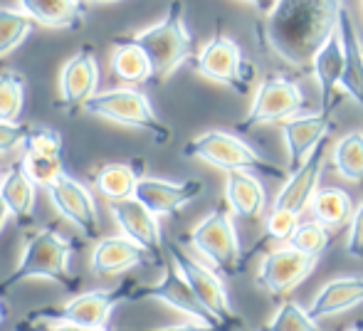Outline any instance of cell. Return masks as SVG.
<instances>
[{
	"label": "cell",
	"mask_w": 363,
	"mask_h": 331,
	"mask_svg": "<svg viewBox=\"0 0 363 331\" xmlns=\"http://www.w3.org/2000/svg\"><path fill=\"white\" fill-rule=\"evenodd\" d=\"M344 8V0H277L264 15L262 40L289 67L306 69L336 35Z\"/></svg>",
	"instance_id": "1"
},
{
	"label": "cell",
	"mask_w": 363,
	"mask_h": 331,
	"mask_svg": "<svg viewBox=\"0 0 363 331\" xmlns=\"http://www.w3.org/2000/svg\"><path fill=\"white\" fill-rule=\"evenodd\" d=\"M74 252V242L65 237L55 225L35 228L25 235V247L20 262L8 277L0 279V297H8L18 284L28 279H50L60 284L65 292H72L79 279L69 269V254Z\"/></svg>",
	"instance_id": "2"
},
{
	"label": "cell",
	"mask_w": 363,
	"mask_h": 331,
	"mask_svg": "<svg viewBox=\"0 0 363 331\" xmlns=\"http://www.w3.org/2000/svg\"><path fill=\"white\" fill-rule=\"evenodd\" d=\"M136 45L148 55L153 64V79H168L193 55V38L186 28L183 0H171L168 10L156 25L131 35Z\"/></svg>",
	"instance_id": "3"
},
{
	"label": "cell",
	"mask_w": 363,
	"mask_h": 331,
	"mask_svg": "<svg viewBox=\"0 0 363 331\" xmlns=\"http://www.w3.org/2000/svg\"><path fill=\"white\" fill-rule=\"evenodd\" d=\"M139 282L126 279L119 287L94 289L82 292L65 304H45V307L30 309L28 322H50V324H77L86 329H109V317L119 304L134 302V292Z\"/></svg>",
	"instance_id": "4"
},
{
	"label": "cell",
	"mask_w": 363,
	"mask_h": 331,
	"mask_svg": "<svg viewBox=\"0 0 363 331\" xmlns=\"http://www.w3.org/2000/svg\"><path fill=\"white\" fill-rule=\"evenodd\" d=\"M183 156L188 159H198L203 164H211L225 173L233 171H250V173H262V176L284 178L289 176L284 168L274 166L269 159H264L259 151H255L250 144H245L240 136L228 134V131L211 129L203 131L201 136L191 139L183 149Z\"/></svg>",
	"instance_id": "5"
},
{
	"label": "cell",
	"mask_w": 363,
	"mask_h": 331,
	"mask_svg": "<svg viewBox=\"0 0 363 331\" xmlns=\"http://www.w3.org/2000/svg\"><path fill=\"white\" fill-rule=\"evenodd\" d=\"M84 111L91 116H99V119L114 121V124L146 131L153 139V144L158 146H166L173 136V131L153 111L148 96L144 91L134 89V86H116V89L99 91L84 106Z\"/></svg>",
	"instance_id": "6"
},
{
	"label": "cell",
	"mask_w": 363,
	"mask_h": 331,
	"mask_svg": "<svg viewBox=\"0 0 363 331\" xmlns=\"http://www.w3.org/2000/svg\"><path fill=\"white\" fill-rule=\"evenodd\" d=\"M166 254L178 267V272L183 274V279L191 284V289L201 299L203 307L228 331H242V319L235 312L233 302L228 297V289H225L223 279L218 277V272H213L211 267L193 259L178 242H166Z\"/></svg>",
	"instance_id": "7"
},
{
	"label": "cell",
	"mask_w": 363,
	"mask_h": 331,
	"mask_svg": "<svg viewBox=\"0 0 363 331\" xmlns=\"http://www.w3.org/2000/svg\"><path fill=\"white\" fill-rule=\"evenodd\" d=\"M188 242L223 274H238L242 267V247L228 206H218L188 232Z\"/></svg>",
	"instance_id": "8"
},
{
	"label": "cell",
	"mask_w": 363,
	"mask_h": 331,
	"mask_svg": "<svg viewBox=\"0 0 363 331\" xmlns=\"http://www.w3.org/2000/svg\"><path fill=\"white\" fill-rule=\"evenodd\" d=\"M193 69L216 84L233 89L235 94H247L255 82V67L242 57L238 43L223 33H216L201 52L193 57Z\"/></svg>",
	"instance_id": "9"
},
{
	"label": "cell",
	"mask_w": 363,
	"mask_h": 331,
	"mask_svg": "<svg viewBox=\"0 0 363 331\" xmlns=\"http://www.w3.org/2000/svg\"><path fill=\"white\" fill-rule=\"evenodd\" d=\"M306 106V94L299 89V84L282 74H269L259 84L247 114L240 121V131H255L264 124H284L301 114Z\"/></svg>",
	"instance_id": "10"
},
{
	"label": "cell",
	"mask_w": 363,
	"mask_h": 331,
	"mask_svg": "<svg viewBox=\"0 0 363 331\" xmlns=\"http://www.w3.org/2000/svg\"><path fill=\"white\" fill-rule=\"evenodd\" d=\"M48 196L52 201L55 211L67 223H72L77 230L82 232V237H86V240L99 237L101 232L99 211H96L94 196H91L84 183H79L77 178L62 173L57 181L48 186Z\"/></svg>",
	"instance_id": "11"
},
{
	"label": "cell",
	"mask_w": 363,
	"mask_h": 331,
	"mask_svg": "<svg viewBox=\"0 0 363 331\" xmlns=\"http://www.w3.org/2000/svg\"><path fill=\"white\" fill-rule=\"evenodd\" d=\"M144 299H156V302L168 304L176 312L186 314L191 322H201V324H216L223 327L211 312L201 304V299L196 297V292L191 289V284L183 279V274L178 272L176 264L168 259L163 264V277L156 284H139L134 292V302H144Z\"/></svg>",
	"instance_id": "12"
},
{
	"label": "cell",
	"mask_w": 363,
	"mask_h": 331,
	"mask_svg": "<svg viewBox=\"0 0 363 331\" xmlns=\"http://www.w3.org/2000/svg\"><path fill=\"white\" fill-rule=\"evenodd\" d=\"M316 267V257L299 252L291 245L277 247L259 262L257 284L272 297H287Z\"/></svg>",
	"instance_id": "13"
},
{
	"label": "cell",
	"mask_w": 363,
	"mask_h": 331,
	"mask_svg": "<svg viewBox=\"0 0 363 331\" xmlns=\"http://www.w3.org/2000/svg\"><path fill=\"white\" fill-rule=\"evenodd\" d=\"M99 64L91 45H84L74 57L65 62L60 72V104L69 116L84 111V106L94 99L99 91Z\"/></svg>",
	"instance_id": "14"
},
{
	"label": "cell",
	"mask_w": 363,
	"mask_h": 331,
	"mask_svg": "<svg viewBox=\"0 0 363 331\" xmlns=\"http://www.w3.org/2000/svg\"><path fill=\"white\" fill-rule=\"evenodd\" d=\"M109 213L114 218V223L119 225L121 235H126L129 240H134L136 245L156 257L158 267L168 262L166 257V242L161 235V225H158V218L151 211L139 203L136 198H126V201H114L109 203Z\"/></svg>",
	"instance_id": "15"
},
{
	"label": "cell",
	"mask_w": 363,
	"mask_h": 331,
	"mask_svg": "<svg viewBox=\"0 0 363 331\" xmlns=\"http://www.w3.org/2000/svg\"><path fill=\"white\" fill-rule=\"evenodd\" d=\"M206 193V183L201 178H186V181H163V178H141L136 186L134 198L144 203L153 215H176L186 206Z\"/></svg>",
	"instance_id": "16"
},
{
	"label": "cell",
	"mask_w": 363,
	"mask_h": 331,
	"mask_svg": "<svg viewBox=\"0 0 363 331\" xmlns=\"http://www.w3.org/2000/svg\"><path fill=\"white\" fill-rule=\"evenodd\" d=\"M334 121L331 116L314 111V114H299L282 124L284 146H287V173H294L304 166V161L314 154L319 146L326 144Z\"/></svg>",
	"instance_id": "17"
},
{
	"label": "cell",
	"mask_w": 363,
	"mask_h": 331,
	"mask_svg": "<svg viewBox=\"0 0 363 331\" xmlns=\"http://www.w3.org/2000/svg\"><path fill=\"white\" fill-rule=\"evenodd\" d=\"M324 164H326V144L319 146V149L304 161V166L296 168L294 173H289V176L284 178L282 188H279L277 198H274L272 211H284L299 218L301 213L311 206L316 191H319Z\"/></svg>",
	"instance_id": "18"
},
{
	"label": "cell",
	"mask_w": 363,
	"mask_h": 331,
	"mask_svg": "<svg viewBox=\"0 0 363 331\" xmlns=\"http://www.w3.org/2000/svg\"><path fill=\"white\" fill-rule=\"evenodd\" d=\"M148 264H158L156 257L126 235L101 237L91 252V272L96 277H116V274H124L134 267H148Z\"/></svg>",
	"instance_id": "19"
},
{
	"label": "cell",
	"mask_w": 363,
	"mask_h": 331,
	"mask_svg": "<svg viewBox=\"0 0 363 331\" xmlns=\"http://www.w3.org/2000/svg\"><path fill=\"white\" fill-rule=\"evenodd\" d=\"M344 45H341L339 33L316 52L314 62H311V72H314L316 82L321 89V114L331 116L334 106L341 96V79H344Z\"/></svg>",
	"instance_id": "20"
},
{
	"label": "cell",
	"mask_w": 363,
	"mask_h": 331,
	"mask_svg": "<svg viewBox=\"0 0 363 331\" xmlns=\"http://www.w3.org/2000/svg\"><path fill=\"white\" fill-rule=\"evenodd\" d=\"M225 206L242 220H257L267 208V191L250 171L225 173Z\"/></svg>",
	"instance_id": "21"
},
{
	"label": "cell",
	"mask_w": 363,
	"mask_h": 331,
	"mask_svg": "<svg viewBox=\"0 0 363 331\" xmlns=\"http://www.w3.org/2000/svg\"><path fill=\"white\" fill-rule=\"evenodd\" d=\"M336 33H339L341 45H344V60H346L341 89H344L363 111V40L359 35V28H356L354 15L349 13V8L341 10Z\"/></svg>",
	"instance_id": "22"
},
{
	"label": "cell",
	"mask_w": 363,
	"mask_h": 331,
	"mask_svg": "<svg viewBox=\"0 0 363 331\" xmlns=\"http://www.w3.org/2000/svg\"><path fill=\"white\" fill-rule=\"evenodd\" d=\"M359 304H363V274H349V277L329 279L316 292L309 314L319 322V319L349 312Z\"/></svg>",
	"instance_id": "23"
},
{
	"label": "cell",
	"mask_w": 363,
	"mask_h": 331,
	"mask_svg": "<svg viewBox=\"0 0 363 331\" xmlns=\"http://www.w3.org/2000/svg\"><path fill=\"white\" fill-rule=\"evenodd\" d=\"M141 178H144V161L141 159L126 161V164H104L91 171L94 188L109 203L134 198Z\"/></svg>",
	"instance_id": "24"
},
{
	"label": "cell",
	"mask_w": 363,
	"mask_h": 331,
	"mask_svg": "<svg viewBox=\"0 0 363 331\" xmlns=\"http://www.w3.org/2000/svg\"><path fill=\"white\" fill-rule=\"evenodd\" d=\"M35 183L30 181V176L25 173V166L13 164L8 168L3 178H0V201L8 206L10 215L20 223V225H28L33 220L35 213Z\"/></svg>",
	"instance_id": "25"
},
{
	"label": "cell",
	"mask_w": 363,
	"mask_h": 331,
	"mask_svg": "<svg viewBox=\"0 0 363 331\" xmlns=\"http://www.w3.org/2000/svg\"><path fill=\"white\" fill-rule=\"evenodd\" d=\"M20 10L43 28H79L84 5L79 0H18Z\"/></svg>",
	"instance_id": "26"
},
{
	"label": "cell",
	"mask_w": 363,
	"mask_h": 331,
	"mask_svg": "<svg viewBox=\"0 0 363 331\" xmlns=\"http://www.w3.org/2000/svg\"><path fill=\"white\" fill-rule=\"evenodd\" d=\"M111 74L121 84H144L153 79V64L134 40L124 38L116 40L114 55H111Z\"/></svg>",
	"instance_id": "27"
},
{
	"label": "cell",
	"mask_w": 363,
	"mask_h": 331,
	"mask_svg": "<svg viewBox=\"0 0 363 331\" xmlns=\"http://www.w3.org/2000/svg\"><path fill=\"white\" fill-rule=\"evenodd\" d=\"M309 208H311V213H314V220H319L321 225H326V228L349 225L351 218H354V211H356L349 193H346L344 188H336V186L319 188Z\"/></svg>",
	"instance_id": "28"
},
{
	"label": "cell",
	"mask_w": 363,
	"mask_h": 331,
	"mask_svg": "<svg viewBox=\"0 0 363 331\" xmlns=\"http://www.w3.org/2000/svg\"><path fill=\"white\" fill-rule=\"evenodd\" d=\"M334 171L349 183H363V131H349L331 151Z\"/></svg>",
	"instance_id": "29"
},
{
	"label": "cell",
	"mask_w": 363,
	"mask_h": 331,
	"mask_svg": "<svg viewBox=\"0 0 363 331\" xmlns=\"http://www.w3.org/2000/svg\"><path fill=\"white\" fill-rule=\"evenodd\" d=\"M35 20L25 15L23 10L0 8V60L20 47L33 33Z\"/></svg>",
	"instance_id": "30"
},
{
	"label": "cell",
	"mask_w": 363,
	"mask_h": 331,
	"mask_svg": "<svg viewBox=\"0 0 363 331\" xmlns=\"http://www.w3.org/2000/svg\"><path fill=\"white\" fill-rule=\"evenodd\" d=\"M25 104V79L20 72L5 69L0 72V121H15L23 114Z\"/></svg>",
	"instance_id": "31"
},
{
	"label": "cell",
	"mask_w": 363,
	"mask_h": 331,
	"mask_svg": "<svg viewBox=\"0 0 363 331\" xmlns=\"http://www.w3.org/2000/svg\"><path fill=\"white\" fill-rule=\"evenodd\" d=\"M289 245L294 249H299V252L309 254V257L319 259L331 245V232H329V228L321 225L319 220H304L296 225Z\"/></svg>",
	"instance_id": "32"
},
{
	"label": "cell",
	"mask_w": 363,
	"mask_h": 331,
	"mask_svg": "<svg viewBox=\"0 0 363 331\" xmlns=\"http://www.w3.org/2000/svg\"><path fill=\"white\" fill-rule=\"evenodd\" d=\"M262 331H324V329L316 324V319L309 314V309L299 307L296 302H284Z\"/></svg>",
	"instance_id": "33"
},
{
	"label": "cell",
	"mask_w": 363,
	"mask_h": 331,
	"mask_svg": "<svg viewBox=\"0 0 363 331\" xmlns=\"http://www.w3.org/2000/svg\"><path fill=\"white\" fill-rule=\"evenodd\" d=\"M20 164L25 166V173L30 176V181L35 186H45L55 183L60 176L65 173L62 166V156H38V154H23V161Z\"/></svg>",
	"instance_id": "34"
},
{
	"label": "cell",
	"mask_w": 363,
	"mask_h": 331,
	"mask_svg": "<svg viewBox=\"0 0 363 331\" xmlns=\"http://www.w3.org/2000/svg\"><path fill=\"white\" fill-rule=\"evenodd\" d=\"M25 154H38V156H62V136L55 129L48 126H30V134L23 144Z\"/></svg>",
	"instance_id": "35"
},
{
	"label": "cell",
	"mask_w": 363,
	"mask_h": 331,
	"mask_svg": "<svg viewBox=\"0 0 363 331\" xmlns=\"http://www.w3.org/2000/svg\"><path fill=\"white\" fill-rule=\"evenodd\" d=\"M296 225H299V218L291 215V213L269 211L267 220H264V232H267V237H272V240L289 242L296 230Z\"/></svg>",
	"instance_id": "36"
},
{
	"label": "cell",
	"mask_w": 363,
	"mask_h": 331,
	"mask_svg": "<svg viewBox=\"0 0 363 331\" xmlns=\"http://www.w3.org/2000/svg\"><path fill=\"white\" fill-rule=\"evenodd\" d=\"M30 134L28 124H10V121H0V154H8V151H15L25 144Z\"/></svg>",
	"instance_id": "37"
},
{
	"label": "cell",
	"mask_w": 363,
	"mask_h": 331,
	"mask_svg": "<svg viewBox=\"0 0 363 331\" xmlns=\"http://www.w3.org/2000/svg\"><path fill=\"white\" fill-rule=\"evenodd\" d=\"M346 252L356 259H363V201L356 206L354 218L349 223V240H346Z\"/></svg>",
	"instance_id": "38"
},
{
	"label": "cell",
	"mask_w": 363,
	"mask_h": 331,
	"mask_svg": "<svg viewBox=\"0 0 363 331\" xmlns=\"http://www.w3.org/2000/svg\"><path fill=\"white\" fill-rule=\"evenodd\" d=\"M15 331H111V329H86L77 327V324H50V322H23L15 327Z\"/></svg>",
	"instance_id": "39"
},
{
	"label": "cell",
	"mask_w": 363,
	"mask_h": 331,
	"mask_svg": "<svg viewBox=\"0 0 363 331\" xmlns=\"http://www.w3.org/2000/svg\"><path fill=\"white\" fill-rule=\"evenodd\" d=\"M144 331H228V329H225V327H216V324L186 322V324H173V327H161V329H144Z\"/></svg>",
	"instance_id": "40"
},
{
	"label": "cell",
	"mask_w": 363,
	"mask_h": 331,
	"mask_svg": "<svg viewBox=\"0 0 363 331\" xmlns=\"http://www.w3.org/2000/svg\"><path fill=\"white\" fill-rule=\"evenodd\" d=\"M245 3H250L252 8L262 10V13H269V10L274 8V3H277V0H245Z\"/></svg>",
	"instance_id": "41"
},
{
	"label": "cell",
	"mask_w": 363,
	"mask_h": 331,
	"mask_svg": "<svg viewBox=\"0 0 363 331\" xmlns=\"http://www.w3.org/2000/svg\"><path fill=\"white\" fill-rule=\"evenodd\" d=\"M8 218H10L8 206H5V203L0 201V230H3V228H5V223H8Z\"/></svg>",
	"instance_id": "42"
},
{
	"label": "cell",
	"mask_w": 363,
	"mask_h": 331,
	"mask_svg": "<svg viewBox=\"0 0 363 331\" xmlns=\"http://www.w3.org/2000/svg\"><path fill=\"white\" fill-rule=\"evenodd\" d=\"M5 317H8V304H5L3 297H0V324L5 322Z\"/></svg>",
	"instance_id": "43"
},
{
	"label": "cell",
	"mask_w": 363,
	"mask_h": 331,
	"mask_svg": "<svg viewBox=\"0 0 363 331\" xmlns=\"http://www.w3.org/2000/svg\"><path fill=\"white\" fill-rule=\"evenodd\" d=\"M82 5H101V3H119V0H79Z\"/></svg>",
	"instance_id": "44"
},
{
	"label": "cell",
	"mask_w": 363,
	"mask_h": 331,
	"mask_svg": "<svg viewBox=\"0 0 363 331\" xmlns=\"http://www.w3.org/2000/svg\"><path fill=\"white\" fill-rule=\"evenodd\" d=\"M346 331H363V324H356V327H351V329H346Z\"/></svg>",
	"instance_id": "45"
}]
</instances>
